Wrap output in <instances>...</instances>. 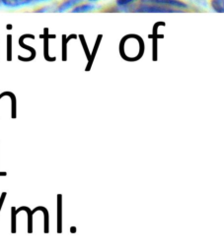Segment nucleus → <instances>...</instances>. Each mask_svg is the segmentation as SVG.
<instances>
[{"mask_svg": "<svg viewBox=\"0 0 224 252\" xmlns=\"http://www.w3.org/2000/svg\"><path fill=\"white\" fill-rule=\"evenodd\" d=\"M142 3H151V4H156L160 5L163 7H168L171 9L177 8V9H183V8H187V5L181 1V0H141Z\"/></svg>", "mask_w": 224, "mask_h": 252, "instance_id": "1", "label": "nucleus"}, {"mask_svg": "<svg viewBox=\"0 0 224 252\" xmlns=\"http://www.w3.org/2000/svg\"><path fill=\"white\" fill-rule=\"evenodd\" d=\"M9 96L11 98V117L13 119L17 118V99H16V95L12 93V92H3L2 94H0V99L3 96Z\"/></svg>", "mask_w": 224, "mask_h": 252, "instance_id": "2", "label": "nucleus"}, {"mask_svg": "<svg viewBox=\"0 0 224 252\" xmlns=\"http://www.w3.org/2000/svg\"><path fill=\"white\" fill-rule=\"evenodd\" d=\"M22 211H26L27 215H28V233H33V213L32 210L29 207H19L18 209H16V213L18 215V213L22 212Z\"/></svg>", "mask_w": 224, "mask_h": 252, "instance_id": "3", "label": "nucleus"}, {"mask_svg": "<svg viewBox=\"0 0 224 252\" xmlns=\"http://www.w3.org/2000/svg\"><path fill=\"white\" fill-rule=\"evenodd\" d=\"M37 211H41V212L43 213V218H44V229H43V232H44V233H48V231H49L48 211H47L46 208H44V207H42V206H37V207H36L34 210H32L33 215H34L36 212H37Z\"/></svg>", "mask_w": 224, "mask_h": 252, "instance_id": "4", "label": "nucleus"}, {"mask_svg": "<svg viewBox=\"0 0 224 252\" xmlns=\"http://www.w3.org/2000/svg\"><path fill=\"white\" fill-rule=\"evenodd\" d=\"M83 0H65L63 1L60 6L58 7V11L59 12H63V11H66L68 9H71V8H74L75 6L79 5V3H81Z\"/></svg>", "mask_w": 224, "mask_h": 252, "instance_id": "5", "label": "nucleus"}, {"mask_svg": "<svg viewBox=\"0 0 224 252\" xmlns=\"http://www.w3.org/2000/svg\"><path fill=\"white\" fill-rule=\"evenodd\" d=\"M19 42H20V45H21L22 47H24V48H26V49H28V50L31 51V56L28 57V58H25V57H22V56H18V59L21 60V61H24V62H29V61H32L33 59H35V57H36V50H35L33 47H30V46L24 44L22 37L20 38V41H19Z\"/></svg>", "mask_w": 224, "mask_h": 252, "instance_id": "6", "label": "nucleus"}, {"mask_svg": "<svg viewBox=\"0 0 224 252\" xmlns=\"http://www.w3.org/2000/svg\"><path fill=\"white\" fill-rule=\"evenodd\" d=\"M95 9V5H92L90 3L88 4H79L72 8L73 13H83V12H89L91 10Z\"/></svg>", "mask_w": 224, "mask_h": 252, "instance_id": "7", "label": "nucleus"}, {"mask_svg": "<svg viewBox=\"0 0 224 252\" xmlns=\"http://www.w3.org/2000/svg\"><path fill=\"white\" fill-rule=\"evenodd\" d=\"M11 232L13 234L17 232V213L14 206L11 208Z\"/></svg>", "mask_w": 224, "mask_h": 252, "instance_id": "8", "label": "nucleus"}, {"mask_svg": "<svg viewBox=\"0 0 224 252\" xmlns=\"http://www.w3.org/2000/svg\"><path fill=\"white\" fill-rule=\"evenodd\" d=\"M211 8L217 13H224V0H211Z\"/></svg>", "mask_w": 224, "mask_h": 252, "instance_id": "9", "label": "nucleus"}, {"mask_svg": "<svg viewBox=\"0 0 224 252\" xmlns=\"http://www.w3.org/2000/svg\"><path fill=\"white\" fill-rule=\"evenodd\" d=\"M57 202H58V206H57V211H58V215H57V219H58V225H57V232L60 233L61 232V195L58 194L57 195Z\"/></svg>", "mask_w": 224, "mask_h": 252, "instance_id": "10", "label": "nucleus"}, {"mask_svg": "<svg viewBox=\"0 0 224 252\" xmlns=\"http://www.w3.org/2000/svg\"><path fill=\"white\" fill-rule=\"evenodd\" d=\"M134 1H136V0H116L115 3L118 7H125V6L133 3Z\"/></svg>", "mask_w": 224, "mask_h": 252, "instance_id": "11", "label": "nucleus"}, {"mask_svg": "<svg viewBox=\"0 0 224 252\" xmlns=\"http://www.w3.org/2000/svg\"><path fill=\"white\" fill-rule=\"evenodd\" d=\"M7 60H12V51H11V36H8V47H7Z\"/></svg>", "mask_w": 224, "mask_h": 252, "instance_id": "12", "label": "nucleus"}, {"mask_svg": "<svg viewBox=\"0 0 224 252\" xmlns=\"http://www.w3.org/2000/svg\"><path fill=\"white\" fill-rule=\"evenodd\" d=\"M6 195H7V193H6V192H3V193L1 194V196H0V211H1V209H2V206H3V203H4V201H5Z\"/></svg>", "mask_w": 224, "mask_h": 252, "instance_id": "13", "label": "nucleus"}, {"mask_svg": "<svg viewBox=\"0 0 224 252\" xmlns=\"http://www.w3.org/2000/svg\"><path fill=\"white\" fill-rule=\"evenodd\" d=\"M7 172L6 171H0V176H6Z\"/></svg>", "mask_w": 224, "mask_h": 252, "instance_id": "14", "label": "nucleus"}, {"mask_svg": "<svg viewBox=\"0 0 224 252\" xmlns=\"http://www.w3.org/2000/svg\"><path fill=\"white\" fill-rule=\"evenodd\" d=\"M88 1H91V2H95V1H98V0H88Z\"/></svg>", "mask_w": 224, "mask_h": 252, "instance_id": "15", "label": "nucleus"}, {"mask_svg": "<svg viewBox=\"0 0 224 252\" xmlns=\"http://www.w3.org/2000/svg\"><path fill=\"white\" fill-rule=\"evenodd\" d=\"M0 3H2V0H0Z\"/></svg>", "mask_w": 224, "mask_h": 252, "instance_id": "16", "label": "nucleus"}]
</instances>
